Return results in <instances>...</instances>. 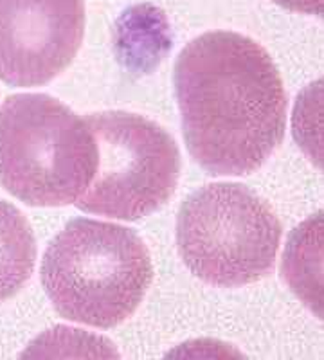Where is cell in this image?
Instances as JSON below:
<instances>
[{"label": "cell", "mask_w": 324, "mask_h": 360, "mask_svg": "<svg viewBox=\"0 0 324 360\" xmlns=\"http://www.w3.org/2000/svg\"><path fill=\"white\" fill-rule=\"evenodd\" d=\"M175 92L188 150L213 175L261 168L287 128V90L271 54L233 31L186 44L175 62Z\"/></svg>", "instance_id": "obj_1"}, {"label": "cell", "mask_w": 324, "mask_h": 360, "mask_svg": "<svg viewBox=\"0 0 324 360\" xmlns=\"http://www.w3.org/2000/svg\"><path fill=\"white\" fill-rule=\"evenodd\" d=\"M40 278L62 317L107 330L139 308L153 265L144 242L128 227L76 218L49 243Z\"/></svg>", "instance_id": "obj_2"}, {"label": "cell", "mask_w": 324, "mask_h": 360, "mask_svg": "<svg viewBox=\"0 0 324 360\" xmlns=\"http://www.w3.org/2000/svg\"><path fill=\"white\" fill-rule=\"evenodd\" d=\"M98 168L94 134L47 94L9 96L0 107V184L34 207L74 204Z\"/></svg>", "instance_id": "obj_3"}, {"label": "cell", "mask_w": 324, "mask_h": 360, "mask_svg": "<svg viewBox=\"0 0 324 360\" xmlns=\"http://www.w3.org/2000/svg\"><path fill=\"white\" fill-rule=\"evenodd\" d=\"M281 231L268 202L242 184L218 182L182 204L176 247L184 265L202 281L236 288L271 272Z\"/></svg>", "instance_id": "obj_4"}, {"label": "cell", "mask_w": 324, "mask_h": 360, "mask_svg": "<svg viewBox=\"0 0 324 360\" xmlns=\"http://www.w3.org/2000/svg\"><path fill=\"white\" fill-rule=\"evenodd\" d=\"M86 123L94 134L98 168L76 207L134 221L171 198L181 175V153L164 128L128 112L91 114Z\"/></svg>", "instance_id": "obj_5"}, {"label": "cell", "mask_w": 324, "mask_h": 360, "mask_svg": "<svg viewBox=\"0 0 324 360\" xmlns=\"http://www.w3.org/2000/svg\"><path fill=\"white\" fill-rule=\"evenodd\" d=\"M85 22V0H0V79L49 83L78 54Z\"/></svg>", "instance_id": "obj_6"}, {"label": "cell", "mask_w": 324, "mask_h": 360, "mask_svg": "<svg viewBox=\"0 0 324 360\" xmlns=\"http://www.w3.org/2000/svg\"><path fill=\"white\" fill-rule=\"evenodd\" d=\"M34 262L37 240L31 224L15 205L0 200V303L27 283Z\"/></svg>", "instance_id": "obj_7"}, {"label": "cell", "mask_w": 324, "mask_h": 360, "mask_svg": "<svg viewBox=\"0 0 324 360\" xmlns=\"http://www.w3.org/2000/svg\"><path fill=\"white\" fill-rule=\"evenodd\" d=\"M281 8L299 15H310V17H323L324 0H272Z\"/></svg>", "instance_id": "obj_8"}]
</instances>
